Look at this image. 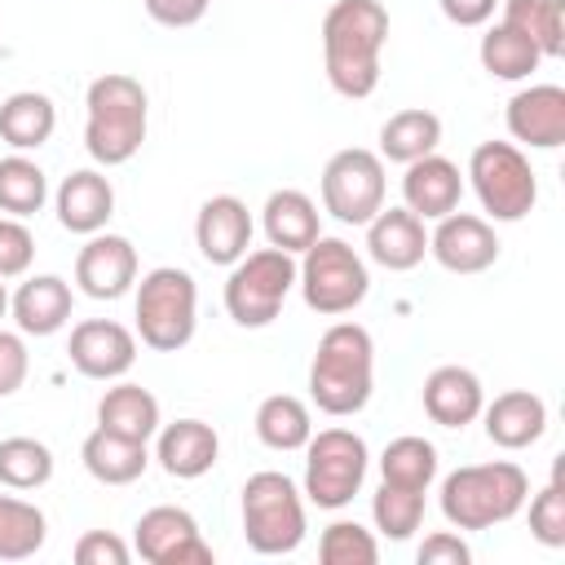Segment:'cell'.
Masks as SVG:
<instances>
[{"label": "cell", "instance_id": "cell-1", "mask_svg": "<svg viewBox=\"0 0 565 565\" xmlns=\"http://www.w3.org/2000/svg\"><path fill=\"white\" fill-rule=\"evenodd\" d=\"M388 44V9L380 0H335L322 18V62L340 97L362 102L380 84V53Z\"/></svg>", "mask_w": 565, "mask_h": 565}, {"label": "cell", "instance_id": "cell-2", "mask_svg": "<svg viewBox=\"0 0 565 565\" xmlns=\"http://www.w3.org/2000/svg\"><path fill=\"white\" fill-rule=\"evenodd\" d=\"M375 388V344L358 322H331L309 362V397L322 415H358Z\"/></svg>", "mask_w": 565, "mask_h": 565}, {"label": "cell", "instance_id": "cell-3", "mask_svg": "<svg viewBox=\"0 0 565 565\" xmlns=\"http://www.w3.org/2000/svg\"><path fill=\"white\" fill-rule=\"evenodd\" d=\"M88 119H84V150L102 163V168H119L128 163L141 141H146V119H150V102L141 79L124 75V71H106L88 84Z\"/></svg>", "mask_w": 565, "mask_h": 565}, {"label": "cell", "instance_id": "cell-4", "mask_svg": "<svg viewBox=\"0 0 565 565\" xmlns=\"http://www.w3.org/2000/svg\"><path fill=\"white\" fill-rule=\"evenodd\" d=\"M530 499V477L512 459L468 463L441 481V516L455 530H490L512 521Z\"/></svg>", "mask_w": 565, "mask_h": 565}, {"label": "cell", "instance_id": "cell-5", "mask_svg": "<svg viewBox=\"0 0 565 565\" xmlns=\"http://www.w3.org/2000/svg\"><path fill=\"white\" fill-rule=\"evenodd\" d=\"M137 335L154 353H177L199 327V287L185 269L159 265L137 282Z\"/></svg>", "mask_w": 565, "mask_h": 565}, {"label": "cell", "instance_id": "cell-6", "mask_svg": "<svg viewBox=\"0 0 565 565\" xmlns=\"http://www.w3.org/2000/svg\"><path fill=\"white\" fill-rule=\"evenodd\" d=\"M243 539L260 556H287L305 543V499L287 472H252L243 481Z\"/></svg>", "mask_w": 565, "mask_h": 565}, {"label": "cell", "instance_id": "cell-7", "mask_svg": "<svg viewBox=\"0 0 565 565\" xmlns=\"http://www.w3.org/2000/svg\"><path fill=\"white\" fill-rule=\"evenodd\" d=\"M296 282H300L305 305L313 313H322V318L353 313L366 300V291H371L366 260L344 238H322V234L300 252Z\"/></svg>", "mask_w": 565, "mask_h": 565}, {"label": "cell", "instance_id": "cell-8", "mask_svg": "<svg viewBox=\"0 0 565 565\" xmlns=\"http://www.w3.org/2000/svg\"><path fill=\"white\" fill-rule=\"evenodd\" d=\"M296 287V256L282 247H260L247 252L230 265L225 278V313L238 327H269L282 309V300Z\"/></svg>", "mask_w": 565, "mask_h": 565}, {"label": "cell", "instance_id": "cell-9", "mask_svg": "<svg viewBox=\"0 0 565 565\" xmlns=\"http://www.w3.org/2000/svg\"><path fill=\"white\" fill-rule=\"evenodd\" d=\"M366 441L353 428H322L305 441V494L309 503L335 512L353 503V494L366 481Z\"/></svg>", "mask_w": 565, "mask_h": 565}, {"label": "cell", "instance_id": "cell-10", "mask_svg": "<svg viewBox=\"0 0 565 565\" xmlns=\"http://www.w3.org/2000/svg\"><path fill=\"white\" fill-rule=\"evenodd\" d=\"M468 177H472V190H477L481 207L494 221H521L539 203L534 168L512 141H481L468 159Z\"/></svg>", "mask_w": 565, "mask_h": 565}, {"label": "cell", "instance_id": "cell-11", "mask_svg": "<svg viewBox=\"0 0 565 565\" xmlns=\"http://www.w3.org/2000/svg\"><path fill=\"white\" fill-rule=\"evenodd\" d=\"M322 207L340 225H366L384 207V159L375 150H335L322 168Z\"/></svg>", "mask_w": 565, "mask_h": 565}, {"label": "cell", "instance_id": "cell-12", "mask_svg": "<svg viewBox=\"0 0 565 565\" xmlns=\"http://www.w3.org/2000/svg\"><path fill=\"white\" fill-rule=\"evenodd\" d=\"M132 547L150 565H212V547L203 543L199 521L185 508H172V503H159V508L141 512Z\"/></svg>", "mask_w": 565, "mask_h": 565}, {"label": "cell", "instance_id": "cell-13", "mask_svg": "<svg viewBox=\"0 0 565 565\" xmlns=\"http://www.w3.org/2000/svg\"><path fill=\"white\" fill-rule=\"evenodd\" d=\"M66 353L84 380H124L137 362V335L115 318H84L75 322Z\"/></svg>", "mask_w": 565, "mask_h": 565}, {"label": "cell", "instance_id": "cell-14", "mask_svg": "<svg viewBox=\"0 0 565 565\" xmlns=\"http://www.w3.org/2000/svg\"><path fill=\"white\" fill-rule=\"evenodd\" d=\"M428 252L450 274H481L499 260V238H494V225L486 216H472V212L455 207L428 234Z\"/></svg>", "mask_w": 565, "mask_h": 565}, {"label": "cell", "instance_id": "cell-15", "mask_svg": "<svg viewBox=\"0 0 565 565\" xmlns=\"http://www.w3.org/2000/svg\"><path fill=\"white\" fill-rule=\"evenodd\" d=\"M75 282L93 300H119L137 282V247L124 234H88L75 256Z\"/></svg>", "mask_w": 565, "mask_h": 565}, {"label": "cell", "instance_id": "cell-16", "mask_svg": "<svg viewBox=\"0 0 565 565\" xmlns=\"http://www.w3.org/2000/svg\"><path fill=\"white\" fill-rule=\"evenodd\" d=\"M252 212L234 194H212L194 216V243L207 265H234L252 247Z\"/></svg>", "mask_w": 565, "mask_h": 565}, {"label": "cell", "instance_id": "cell-17", "mask_svg": "<svg viewBox=\"0 0 565 565\" xmlns=\"http://www.w3.org/2000/svg\"><path fill=\"white\" fill-rule=\"evenodd\" d=\"M508 132L534 150H556L565 141V88L530 84L508 102Z\"/></svg>", "mask_w": 565, "mask_h": 565}, {"label": "cell", "instance_id": "cell-18", "mask_svg": "<svg viewBox=\"0 0 565 565\" xmlns=\"http://www.w3.org/2000/svg\"><path fill=\"white\" fill-rule=\"evenodd\" d=\"M428 252V234L424 221L411 207H380L366 221V256L393 274H406L424 260Z\"/></svg>", "mask_w": 565, "mask_h": 565}, {"label": "cell", "instance_id": "cell-19", "mask_svg": "<svg viewBox=\"0 0 565 565\" xmlns=\"http://www.w3.org/2000/svg\"><path fill=\"white\" fill-rule=\"evenodd\" d=\"M154 459L168 477L177 481H194L203 472H212L216 455H221V437L212 424L203 419H177V424H159L154 433Z\"/></svg>", "mask_w": 565, "mask_h": 565}, {"label": "cell", "instance_id": "cell-20", "mask_svg": "<svg viewBox=\"0 0 565 565\" xmlns=\"http://www.w3.org/2000/svg\"><path fill=\"white\" fill-rule=\"evenodd\" d=\"M402 199L406 207L419 216V221H441L446 212L459 207L463 199V177L450 159H441L437 150L406 163V177H402Z\"/></svg>", "mask_w": 565, "mask_h": 565}, {"label": "cell", "instance_id": "cell-21", "mask_svg": "<svg viewBox=\"0 0 565 565\" xmlns=\"http://www.w3.org/2000/svg\"><path fill=\"white\" fill-rule=\"evenodd\" d=\"M53 203H57V225L88 238V234L106 230V221L115 212V190L97 168H79L57 185Z\"/></svg>", "mask_w": 565, "mask_h": 565}, {"label": "cell", "instance_id": "cell-22", "mask_svg": "<svg viewBox=\"0 0 565 565\" xmlns=\"http://www.w3.org/2000/svg\"><path fill=\"white\" fill-rule=\"evenodd\" d=\"M481 415H486V437L503 450H525L547 433V406L530 388L499 393L490 406H481Z\"/></svg>", "mask_w": 565, "mask_h": 565}, {"label": "cell", "instance_id": "cell-23", "mask_svg": "<svg viewBox=\"0 0 565 565\" xmlns=\"http://www.w3.org/2000/svg\"><path fill=\"white\" fill-rule=\"evenodd\" d=\"M22 335H53L71 322V282L57 274H35L9 296Z\"/></svg>", "mask_w": 565, "mask_h": 565}, {"label": "cell", "instance_id": "cell-24", "mask_svg": "<svg viewBox=\"0 0 565 565\" xmlns=\"http://www.w3.org/2000/svg\"><path fill=\"white\" fill-rule=\"evenodd\" d=\"M486 406V388L468 366H437L424 380V411L433 424L441 428H463L481 415Z\"/></svg>", "mask_w": 565, "mask_h": 565}, {"label": "cell", "instance_id": "cell-25", "mask_svg": "<svg viewBox=\"0 0 565 565\" xmlns=\"http://www.w3.org/2000/svg\"><path fill=\"white\" fill-rule=\"evenodd\" d=\"M260 225H265V238L269 247H282V252H305L318 234H322V221H318V203L305 194V190H274L260 207Z\"/></svg>", "mask_w": 565, "mask_h": 565}, {"label": "cell", "instance_id": "cell-26", "mask_svg": "<svg viewBox=\"0 0 565 565\" xmlns=\"http://www.w3.org/2000/svg\"><path fill=\"white\" fill-rule=\"evenodd\" d=\"M79 459H84L88 477L102 481V486H132V481L150 468L146 441H128V437L106 433V428H93V433L84 437Z\"/></svg>", "mask_w": 565, "mask_h": 565}, {"label": "cell", "instance_id": "cell-27", "mask_svg": "<svg viewBox=\"0 0 565 565\" xmlns=\"http://www.w3.org/2000/svg\"><path fill=\"white\" fill-rule=\"evenodd\" d=\"M97 428L119 433L128 441H150L159 433V397L150 388H141V384L119 380L97 402Z\"/></svg>", "mask_w": 565, "mask_h": 565}, {"label": "cell", "instance_id": "cell-28", "mask_svg": "<svg viewBox=\"0 0 565 565\" xmlns=\"http://www.w3.org/2000/svg\"><path fill=\"white\" fill-rule=\"evenodd\" d=\"M57 128V106L49 93L22 88L0 102V141L13 150H40Z\"/></svg>", "mask_w": 565, "mask_h": 565}, {"label": "cell", "instance_id": "cell-29", "mask_svg": "<svg viewBox=\"0 0 565 565\" xmlns=\"http://www.w3.org/2000/svg\"><path fill=\"white\" fill-rule=\"evenodd\" d=\"M437 146H441V119L424 106L397 110L380 128V159H388V163H415V159L433 154Z\"/></svg>", "mask_w": 565, "mask_h": 565}, {"label": "cell", "instance_id": "cell-30", "mask_svg": "<svg viewBox=\"0 0 565 565\" xmlns=\"http://www.w3.org/2000/svg\"><path fill=\"white\" fill-rule=\"evenodd\" d=\"M503 26L521 31L543 57L565 53V0H499Z\"/></svg>", "mask_w": 565, "mask_h": 565}, {"label": "cell", "instance_id": "cell-31", "mask_svg": "<svg viewBox=\"0 0 565 565\" xmlns=\"http://www.w3.org/2000/svg\"><path fill=\"white\" fill-rule=\"evenodd\" d=\"M256 437L269 450H305V441L313 437V419L309 406L291 393H274L256 406Z\"/></svg>", "mask_w": 565, "mask_h": 565}, {"label": "cell", "instance_id": "cell-32", "mask_svg": "<svg viewBox=\"0 0 565 565\" xmlns=\"http://www.w3.org/2000/svg\"><path fill=\"white\" fill-rule=\"evenodd\" d=\"M49 203V177L35 159H26L22 150L0 159V212L9 216H35Z\"/></svg>", "mask_w": 565, "mask_h": 565}, {"label": "cell", "instance_id": "cell-33", "mask_svg": "<svg viewBox=\"0 0 565 565\" xmlns=\"http://www.w3.org/2000/svg\"><path fill=\"white\" fill-rule=\"evenodd\" d=\"M481 66L494 75V79H508V84H516V79H530L534 71H539V62H543V53L521 35V31H512V26H490L486 35H481Z\"/></svg>", "mask_w": 565, "mask_h": 565}, {"label": "cell", "instance_id": "cell-34", "mask_svg": "<svg viewBox=\"0 0 565 565\" xmlns=\"http://www.w3.org/2000/svg\"><path fill=\"white\" fill-rule=\"evenodd\" d=\"M380 477L388 486H406V490H428L433 477H437V446L406 433V437H393L380 455Z\"/></svg>", "mask_w": 565, "mask_h": 565}, {"label": "cell", "instance_id": "cell-35", "mask_svg": "<svg viewBox=\"0 0 565 565\" xmlns=\"http://www.w3.org/2000/svg\"><path fill=\"white\" fill-rule=\"evenodd\" d=\"M49 521L35 503L18 494H0V561H26L44 547Z\"/></svg>", "mask_w": 565, "mask_h": 565}, {"label": "cell", "instance_id": "cell-36", "mask_svg": "<svg viewBox=\"0 0 565 565\" xmlns=\"http://www.w3.org/2000/svg\"><path fill=\"white\" fill-rule=\"evenodd\" d=\"M53 477V450L35 437H4L0 441V486L9 490H40Z\"/></svg>", "mask_w": 565, "mask_h": 565}, {"label": "cell", "instance_id": "cell-37", "mask_svg": "<svg viewBox=\"0 0 565 565\" xmlns=\"http://www.w3.org/2000/svg\"><path fill=\"white\" fill-rule=\"evenodd\" d=\"M371 516H375V530L393 543L411 539L424 521V490H406V486H380L375 499H371Z\"/></svg>", "mask_w": 565, "mask_h": 565}, {"label": "cell", "instance_id": "cell-38", "mask_svg": "<svg viewBox=\"0 0 565 565\" xmlns=\"http://www.w3.org/2000/svg\"><path fill=\"white\" fill-rule=\"evenodd\" d=\"M318 556H322V565H375L380 543L358 521H331L318 539Z\"/></svg>", "mask_w": 565, "mask_h": 565}, {"label": "cell", "instance_id": "cell-39", "mask_svg": "<svg viewBox=\"0 0 565 565\" xmlns=\"http://www.w3.org/2000/svg\"><path fill=\"white\" fill-rule=\"evenodd\" d=\"M530 534L543 547H565V486H561V463L552 481L530 499Z\"/></svg>", "mask_w": 565, "mask_h": 565}, {"label": "cell", "instance_id": "cell-40", "mask_svg": "<svg viewBox=\"0 0 565 565\" xmlns=\"http://www.w3.org/2000/svg\"><path fill=\"white\" fill-rule=\"evenodd\" d=\"M35 260V238L18 216H0V278L26 274Z\"/></svg>", "mask_w": 565, "mask_h": 565}, {"label": "cell", "instance_id": "cell-41", "mask_svg": "<svg viewBox=\"0 0 565 565\" xmlns=\"http://www.w3.org/2000/svg\"><path fill=\"white\" fill-rule=\"evenodd\" d=\"M128 556H132L128 543L119 534H110V530H88L75 543V561L79 565H128Z\"/></svg>", "mask_w": 565, "mask_h": 565}, {"label": "cell", "instance_id": "cell-42", "mask_svg": "<svg viewBox=\"0 0 565 565\" xmlns=\"http://www.w3.org/2000/svg\"><path fill=\"white\" fill-rule=\"evenodd\" d=\"M26 366H31V358H26L22 335L18 331H0V397H13L22 388Z\"/></svg>", "mask_w": 565, "mask_h": 565}, {"label": "cell", "instance_id": "cell-43", "mask_svg": "<svg viewBox=\"0 0 565 565\" xmlns=\"http://www.w3.org/2000/svg\"><path fill=\"white\" fill-rule=\"evenodd\" d=\"M419 565H468L472 561V547L459 539V534H450V530H437V534H428L424 543H419Z\"/></svg>", "mask_w": 565, "mask_h": 565}, {"label": "cell", "instance_id": "cell-44", "mask_svg": "<svg viewBox=\"0 0 565 565\" xmlns=\"http://www.w3.org/2000/svg\"><path fill=\"white\" fill-rule=\"evenodd\" d=\"M212 0H146V13L159 22V26H194L203 13H207Z\"/></svg>", "mask_w": 565, "mask_h": 565}, {"label": "cell", "instance_id": "cell-45", "mask_svg": "<svg viewBox=\"0 0 565 565\" xmlns=\"http://www.w3.org/2000/svg\"><path fill=\"white\" fill-rule=\"evenodd\" d=\"M437 4H441L446 22H455V26H481V22L494 18V4L499 0H437Z\"/></svg>", "mask_w": 565, "mask_h": 565}, {"label": "cell", "instance_id": "cell-46", "mask_svg": "<svg viewBox=\"0 0 565 565\" xmlns=\"http://www.w3.org/2000/svg\"><path fill=\"white\" fill-rule=\"evenodd\" d=\"M4 309H9V291H4V278H0V318H4Z\"/></svg>", "mask_w": 565, "mask_h": 565}]
</instances>
